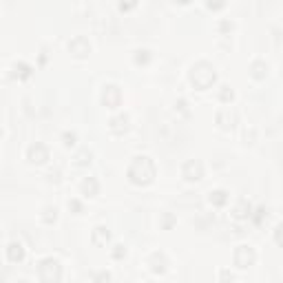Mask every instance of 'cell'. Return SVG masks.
<instances>
[{
    "mask_svg": "<svg viewBox=\"0 0 283 283\" xmlns=\"http://www.w3.org/2000/svg\"><path fill=\"white\" fill-rule=\"evenodd\" d=\"M29 159H31V162H38V164L44 162V159H47V151H44L40 144L38 146H31L29 148Z\"/></svg>",
    "mask_w": 283,
    "mask_h": 283,
    "instance_id": "cell-1",
    "label": "cell"
},
{
    "mask_svg": "<svg viewBox=\"0 0 283 283\" xmlns=\"http://www.w3.org/2000/svg\"><path fill=\"white\" fill-rule=\"evenodd\" d=\"M22 257H24V250H22V246L20 244H9V259L11 261H22Z\"/></svg>",
    "mask_w": 283,
    "mask_h": 283,
    "instance_id": "cell-2",
    "label": "cell"
}]
</instances>
